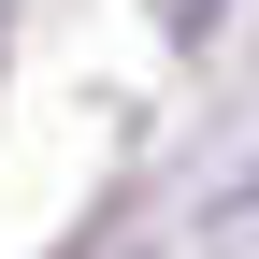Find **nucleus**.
<instances>
[{
	"label": "nucleus",
	"mask_w": 259,
	"mask_h": 259,
	"mask_svg": "<svg viewBox=\"0 0 259 259\" xmlns=\"http://www.w3.org/2000/svg\"><path fill=\"white\" fill-rule=\"evenodd\" d=\"M173 15H187V29H216V15H231V0H173Z\"/></svg>",
	"instance_id": "1"
}]
</instances>
